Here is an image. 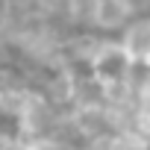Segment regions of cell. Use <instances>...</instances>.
I'll return each instance as SVG.
<instances>
[{
  "label": "cell",
  "instance_id": "obj_5",
  "mask_svg": "<svg viewBox=\"0 0 150 150\" xmlns=\"http://www.w3.org/2000/svg\"><path fill=\"white\" fill-rule=\"evenodd\" d=\"M77 141H71L65 135H44V138H33L24 141V150H74Z\"/></svg>",
  "mask_w": 150,
  "mask_h": 150
},
{
  "label": "cell",
  "instance_id": "obj_2",
  "mask_svg": "<svg viewBox=\"0 0 150 150\" xmlns=\"http://www.w3.org/2000/svg\"><path fill=\"white\" fill-rule=\"evenodd\" d=\"M138 12H141L138 0H97L91 30H97L103 35H118L127 27V21L135 18Z\"/></svg>",
  "mask_w": 150,
  "mask_h": 150
},
{
  "label": "cell",
  "instance_id": "obj_3",
  "mask_svg": "<svg viewBox=\"0 0 150 150\" xmlns=\"http://www.w3.org/2000/svg\"><path fill=\"white\" fill-rule=\"evenodd\" d=\"M129 129L150 144V86L147 83L135 86V97L129 109Z\"/></svg>",
  "mask_w": 150,
  "mask_h": 150
},
{
  "label": "cell",
  "instance_id": "obj_6",
  "mask_svg": "<svg viewBox=\"0 0 150 150\" xmlns=\"http://www.w3.org/2000/svg\"><path fill=\"white\" fill-rule=\"evenodd\" d=\"M0 150H24V141L12 124H0Z\"/></svg>",
  "mask_w": 150,
  "mask_h": 150
},
{
  "label": "cell",
  "instance_id": "obj_1",
  "mask_svg": "<svg viewBox=\"0 0 150 150\" xmlns=\"http://www.w3.org/2000/svg\"><path fill=\"white\" fill-rule=\"evenodd\" d=\"M118 44L135 68H147L150 65V15L138 12L135 18H129L127 27L118 33Z\"/></svg>",
  "mask_w": 150,
  "mask_h": 150
},
{
  "label": "cell",
  "instance_id": "obj_4",
  "mask_svg": "<svg viewBox=\"0 0 150 150\" xmlns=\"http://www.w3.org/2000/svg\"><path fill=\"white\" fill-rule=\"evenodd\" d=\"M94 9H97V0H65V12H68V18L77 21V24H83V27H91Z\"/></svg>",
  "mask_w": 150,
  "mask_h": 150
}]
</instances>
